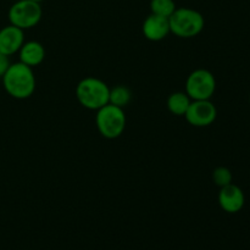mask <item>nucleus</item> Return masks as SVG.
<instances>
[{
	"label": "nucleus",
	"instance_id": "nucleus-5",
	"mask_svg": "<svg viewBox=\"0 0 250 250\" xmlns=\"http://www.w3.org/2000/svg\"><path fill=\"white\" fill-rule=\"evenodd\" d=\"M215 90V76L204 68L194 70L186 81V93L192 100H210Z\"/></svg>",
	"mask_w": 250,
	"mask_h": 250
},
{
	"label": "nucleus",
	"instance_id": "nucleus-15",
	"mask_svg": "<svg viewBox=\"0 0 250 250\" xmlns=\"http://www.w3.org/2000/svg\"><path fill=\"white\" fill-rule=\"evenodd\" d=\"M212 180L217 187L222 188L232 183V172L229 171V168L220 166V167L215 168L214 172H212Z\"/></svg>",
	"mask_w": 250,
	"mask_h": 250
},
{
	"label": "nucleus",
	"instance_id": "nucleus-11",
	"mask_svg": "<svg viewBox=\"0 0 250 250\" xmlns=\"http://www.w3.org/2000/svg\"><path fill=\"white\" fill-rule=\"evenodd\" d=\"M19 54L20 61L32 68L41 65L45 59V49L39 42L36 41L24 42L19 50Z\"/></svg>",
	"mask_w": 250,
	"mask_h": 250
},
{
	"label": "nucleus",
	"instance_id": "nucleus-4",
	"mask_svg": "<svg viewBox=\"0 0 250 250\" xmlns=\"http://www.w3.org/2000/svg\"><path fill=\"white\" fill-rule=\"evenodd\" d=\"M95 125L104 138H119L126 128V115L124 109L112 104H106L102 109L97 110Z\"/></svg>",
	"mask_w": 250,
	"mask_h": 250
},
{
	"label": "nucleus",
	"instance_id": "nucleus-18",
	"mask_svg": "<svg viewBox=\"0 0 250 250\" xmlns=\"http://www.w3.org/2000/svg\"><path fill=\"white\" fill-rule=\"evenodd\" d=\"M249 103H250V97H249Z\"/></svg>",
	"mask_w": 250,
	"mask_h": 250
},
{
	"label": "nucleus",
	"instance_id": "nucleus-3",
	"mask_svg": "<svg viewBox=\"0 0 250 250\" xmlns=\"http://www.w3.org/2000/svg\"><path fill=\"white\" fill-rule=\"evenodd\" d=\"M171 33L178 38H193L204 29L205 20L197 10L189 7H180L168 17Z\"/></svg>",
	"mask_w": 250,
	"mask_h": 250
},
{
	"label": "nucleus",
	"instance_id": "nucleus-1",
	"mask_svg": "<svg viewBox=\"0 0 250 250\" xmlns=\"http://www.w3.org/2000/svg\"><path fill=\"white\" fill-rule=\"evenodd\" d=\"M1 80L7 94L15 99H27L36 90L37 82L33 70L21 61L10 63Z\"/></svg>",
	"mask_w": 250,
	"mask_h": 250
},
{
	"label": "nucleus",
	"instance_id": "nucleus-7",
	"mask_svg": "<svg viewBox=\"0 0 250 250\" xmlns=\"http://www.w3.org/2000/svg\"><path fill=\"white\" fill-rule=\"evenodd\" d=\"M185 117L192 126L207 127L216 120L217 109L210 100H192Z\"/></svg>",
	"mask_w": 250,
	"mask_h": 250
},
{
	"label": "nucleus",
	"instance_id": "nucleus-17",
	"mask_svg": "<svg viewBox=\"0 0 250 250\" xmlns=\"http://www.w3.org/2000/svg\"><path fill=\"white\" fill-rule=\"evenodd\" d=\"M31 1H36V2H39V4H41V2L43 1V0H31Z\"/></svg>",
	"mask_w": 250,
	"mask_h": 250
},
{
	"label": "nucleus",
	"instance_id": "nucleus-14",
	"mask_svg": "<svg viewBox=\"0 0 250 250\" xmlns=\"http://www.w3.org/2000/svg\"><path fill=\"white\" fill-rule=\"evenodd\" d=\"M177 9L173 0H151L150 11L151 14L159 15L163 17H170L173 11Z\"/></svg>",
	"mask_w": 250,
	"mask_h": 250
},
{
	"label": "nucleus",
	"instance_id": "nucleus-2",
	"mask_svg": "<svg viewBox=\"0 0 250 250\" xmlns=\"http://www.w3.org/2000/svg\"><path fill=\"white\" fill-rule=\"evenodd\" d=\"M109 85L95 77L83 78L76 87L78 103L88 110H99L109 104Z\"/></svg>",
	"mask_w": 250,
	"mask_h": 250
},
{
	"label": "nucleus",
	"instance_id": "nucleus-12",
	"mask_svg": "<svg viewBox=\"0 0 250 250\" xmlns=\"http://www.w3.org/2000/svg\"><path fill=\"white\" fill-rule=\"evenodd\" d=\"M192 99L186 92H175L167 98V109L176 116H185Z\"/></svg>",
	"mask_w": 250,
	"mask_h": 250
},
{
	"label": "nucleus",
	"instance_id": "nucleus-8",
	"mask_svg": "<svg viewBox=\"0 0 250 250\" xmlns=\"http://www.w3.org/2000/svg\"><path fill=\"white\" fill-rule=\"evenodd\" d=\"M244 203H246V197L243 190L238 186L231 183L220 188L219 204L224 211L229 214H236L243 209Z\"/></svg>",
	"mask_w": 250,
	"mask_h": 250
},
{
	"label": "nucleus",
	"instance_id": "nucleus-9",
	"mask_svg": "<svg viewBox=\"0 0 250 250\" xmlns=\"http://www.w3.org/2000/svg\"><path fill=\"white\" fill-rule=\"evenodd\" d=\"M24 43L23 29L16 26H5L0 29V53L11 56L19 53Z\"/></svg>",
	"mask_w": 250,
	"mask_h": 250
},
{
	"label": "nucleus",
	"instance_id": "nucleus-6",
	"mask_svg": "<svg viewBox=\"0 0 250 250\" xmlns=\"http://www.w3.org/2000/svg\"><path fill=\"white\" fill-rule=\"evenodd\" d=\"M42 7L39 2L31 0H19L9 10L10 24L21 29H29L37 26L42 20Z\"/></svg>",
	"mask_w": 250,
	"mask_h": 250
},
{
	"label": "nucleus",
	"instance_id": "nucleus-13",
	"mask_svg": "<svg viewBox=\"0 0 250 250\" xmlns=\"http://www.w3.org/2000/svg\"><path fill=\"white\" fill-rule=\"evenodd\" d=\"M132 100V93L129 88L126 85H116V87L110 89L109 94V104L115 105L124 109L126 105H128Z\"/></svg>",
	"mask_w": 250,
	"mask_h": 250
},
{
	"label": "nucleus",
	"instance_id": "nucleus-16",
	"mask_svg": "<svg viewBox=\"0 0 250 250\" xmlns=\"http://www.w3.org/2000/svg\"><path fill=\"white\" fill-rule=\"evenodd\" d=\"M9 66H10L9 56L0 53V78H2V76L5 75L6 70L9 68Z\"/></svg>",
	"mask_w": 250,
	"mask_h": 250
},
{
	"label": "nucleus",
	"instance_id": "nucleus-10",
	"mask_svg": "<svg viewBox=\"0 0 250 250\" xmlns=\"http://www.w3.org/2000/svg\"><path fill=\"white\" fill-rule=\"evenodd\" d=\"M144 37L150 42H160L171 33L167 17L150 14L143 22L142 27Z\"/></svg>",
	"mask_w": 250,
	"mask_h": 250
}]
</instances>
